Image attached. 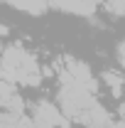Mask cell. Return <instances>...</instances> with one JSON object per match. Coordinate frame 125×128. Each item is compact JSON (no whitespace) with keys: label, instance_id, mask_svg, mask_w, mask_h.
<instances>
[{"label":"cell","instance_id":"cell-1","mask_svg":"<svg viewBox=\"0 0 125 128\" xmlns=\"http://www.w3.org/2000/svg\"><path fill=\"white\" fill-rule=\"evenodd\" d=\"M0 79L34 89L44 79V69L22 42H12L5 44V52L0 54Z\"/></svg>","mask_w":125,"mask_h":128},{"label":"cell","instance_id":"cell-2","mask_svg":"<svg viewBox=\"0 0 125 128\" xmlns=\"http://www.w3.org/2000/svg\"><path fill=\"white\" fill-rule=\"evenodd\" d=\"M57 94H54V101L57 106L62 108V113L71 121V123H81V118L86 116V111L93 106L96 101V94L86 91L83 86H78L76 81L71 79L66 72L57 69Z\"/></svg>","mask_w":125,"mask_h":128},{"label":"cell","instance_id":"cell-3","mask_svg":"<svg viewBox=\"0 0 125 128\" xmlns=\"http://www.w3.org/2000/svg\"><path fill=\"white\" fill-rule=\"evenodd\" d=\"M59 69L62 72H66L71 79L76 81L78 86H83L86 91H91V94H98V76L93 74V69H91V64L83 62V59H76V57H64L62 64H59Z\"/></svg>","mask_w":125,"mask_h":128},{"label":"cell","instance_id":"cell-4","mask_svg":"<svg viewBox=\"0 0 125 128\" xmlns=\"http://www.w3.org/2000/svg\"><path fill=\"white\" fill-rule=\"evenodd\" d=\"M30 116H32V121H37V123H49V126H54V128H71L74 126L62 113V108L57 106V101H49V98L32 101L30 104Z\"/></svg>","mask_w":125,"mask_h":128},{"label":"cell","instance_id":"cell-5","mask_svg":"<svg viewBox=\"0 0 125 128\" xmlns=\"http://www.w3.org/2000/svg\"><path fill=\"white\" fill-rule=\"evenodd\" d=\"M101 81L108 86L110 96H113L115 101L123 98V94H125V72H123V69H118V66L103 69V72H101Z\"/></svg>","mask_w":125,"mask_h":128},{"label":"cell","instance_id":"cell-6","mask_svg":"<svg viewBox=\"0 0 125 128\" xmlns=\"http://www.w3.org/2000/svg\"><path fill=\"white\" fill-rule=\"evenodd\" d=\"M81 123H83V128H108L113 123V116H110V111L101 101H96L93 106L86 111V116L81 118Z\"/></svg>","mask_w":125,"mask_h":128},{"label":"cell","instance_id":"cell-7","mask_svg":"<svg viewBox=\"0 0 125 128\" xmlns=\"http://www.w3.org/2000/svg\"><path fill=\"white\" fill-rule=\"evenodd\" d=\"M5 5H10V8H15V10H20V12H27V15L32 17H39L44 15L49 8V0H2Z\"/></svg>","mask_w":125,"mask_h":128},{"label":"cell","instance_id":"cell-8","mask_svg":"<svg viewBox=\"0 0 125 128\" xmlns=\"http://www.w3.org/2000/svg\"><path fill=\"white\" fill-rule=\"evenodd\" d=\"M2 111H7V113H12L15 118H20V116H25V113L30 111V104H27V101H25L20 94H12L7 101H5Z\"/></svg>","mask_w":125,"mask_h":128},{"label":"cell","instance_id":"cell-9","mask_svg":"<svg viewBox=\"0 0 125 128\" xmlns=\"http://www.w3.org/2000/svg\"><path fill=\"white\" fill-rule=\"evenodd\" d=\"M103 10L110 17H125V0H106Z\"/></svg>","mask_w":125,"mask_h":128},{"label":"cell","instance_id":"cell-10","mask_svg":"<svg viewBox=\"0 0 125 128\" xmlns=\"http://www.w3.org/2000/svg\"><path fill=\"white\" fill-rule=\"evenodd\" d=\"M12 94H17V84H10V81L0 79V108L5 106V101H7Z\"/></svg>","mask_w":125,"mask_h":128},{"label":"cell","instance_id":"cell-11","mask_svg":"<svg viewBox=\"0 0 125 128\" xmlns=\"http://www.w3.org/2000/svg\"><path fill=\"white\" fill-rule=\"evenodd\" d=\"M115 64H118V69L125 72V37L118 40V44H115Z\"/></svg>","mask_w":125,"mask_h":128},{"label":"cell","instance_id":"cell-12","mask_svg":"<svg viewBox=\"0 0 125 128\" xmlns=\"http://www.w3.org/2000/svg\"><path fill=\"white\" fill-rule=\"evenodd\" d=\"M118 118H120V121H125V101H120V104H118Z\"/></svg>","mask_w":125,"mask_h":128},{"label":"cell","instance_id":"cell-13","mask_svg":"<svg viewBox=\"0 0 125 128\" xmlns=\"http://www.w3.org/2000/svg\"><path fill=\"white\" fill-rule=\"evenodd\" d=\"M7 34H10V27H7L5 22H0V40H2V37H7Z\"/></svg>","mask_w":125,"mask_h":128},{"label":"cell","instance_id":"cell-14","mask_svg":"<svg viewBox=\"0 0 125 128\" xmlns=\"http://www.w3.org/2000/svg\"><path fill=\"white\" fill-rule=\"evenodd\" d=\"M108 128H125V121H120V118L115 121V118H113V123H110Z\"/></svg>","mask_w":125,"mask_h":128},{"label":"cell","instance_id":"cell-15","mask_svg":"<svg viewBox=\"0 0 125 128\" xmlns=\"http://www.w3.org/2000/svg\"><path fill=\"white\" fill-rule=\"evenodd\" d=\"M2 52H5V44H2V40H0V54H2Z\"/></svg>","mask_w":125,"mask_h":128}]
</instances>
